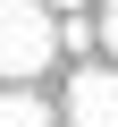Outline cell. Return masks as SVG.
I'll list each match as a JSON object with an SVG mask.
<instances>
[{
	"mask_svg": "<svg viewBox=\"0 0 118 127\" xmlns=\"http://www.w3.org/2000/svg\"><path fill=\"white\" fill-rule=\"evenodd\" d=\"M59 51V17L42 0H0V85H34Z\"/></svg>",
	"mask_w": 118,
	"mask_h": 127,
	"instance_id": "obj_1",
	"label": "cell"
},
{
	"mask_svg": "<svg viewBox=\"0 0 118 127\" xmlns=\"http://www.w3.org/2000/svg\"><path fill=\"white\" fill-rule=\"evenodd\" d=\"M59 127H118V68L84 59L68 76V102H59Z\"/></svg>",
	"mask_w": 118,
	"mask_h": 127,
	"instance_id": "obj_2",
	"label": "cell"
},
{
	"mask_svg": "<svg viewBox=\"0 0 118 127\" xmlns=\"http://www.w3.org/2000/svg\"><path fill=\"white\" fill-rule=\"evenodd\" d=\"M0 127H59V110L34 85H9V93H0Z\"/></svg>",
	"mask_w": 118,
	"mask_h": 127,
	"instance_id": "obj_3",
	"label": "cell"
},
{
	"mask_svg": "<svg viewBox=\"0 0 118 127\" xmlns=\"http://www.w3.org/2000/svg\"><path fill=\"white\" fill-rule=\"evenodd\" d=\"M59 51H101V34H93V17H84V9L59 17Z\"/></svg>",
	"mask_w": 118,
	"mask_h": 127,
	"instance_id": "obj_4",
	"label": "cell"
},
{
	"mask_svg": "<svg viewBox=\"0 0 118 127\" xmlns=\"http://www.w3.org/2000/svg\"><path fill=\"white\" fill-rule=\"evenodd\" d=\"M93 34H101V51L118 59V0H101V17H93Z\"/></svg>",
	"mask_w": 118,
	"mask_h": 127,
	"instance_id": "obj_5",
	"label": "cell"
},
{
	"mask_svg": "<svg viewBox=\"0 0 118 127\" xmlns=\"http://www.w3.org/2000/svg\"><path fill=\"white\" fill-rule=\"evenodd\" d=\"M42 9H51V17H68V9H84V0H42Z\"/></svg>",
	"mask_w": 118,
	"mask_h": 127,
	"instance_id": "obj_6",
	"label": "cell"
}]
</instances>
